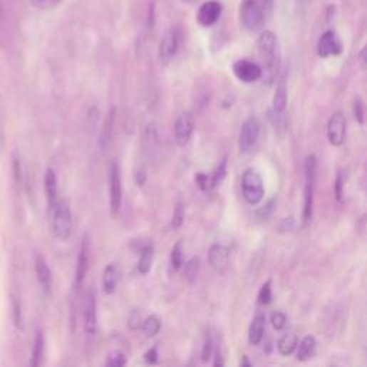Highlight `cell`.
Instances as JSON below:
<instances>
[{
	"instance_id": "cell-11",
	"label": "cell",
	"mask_w": 367,
	"mask_h": 367,
	"mask_svg": "<svg viewBox=\"0 0 367 367\" xmlns=\"http://www.w3.org/2000/svg\"><path fill=\"white\" fill-rule=\"evenodd\" d=\"M181 45V29L180 28H171L165 32V35L161 39L160 43V56L164 62H170L180 49Z\"/></svg>"
},
{
	"instance_id": "cell-47",
	"label": "cell",
	"mask_w": 367,
	"mask_h": 367,
	"mask_svg": "<svg viewBox=\"0 0 367 367\" xmlns=\"http://www.w3.org/2000/svg\"><path fill=\"white\" fill-rule=\"evenodd\" d=\"M182 4H195V2H198V0H181Z\"/></svg>"
},
{
	"instance_id": "cell-32",
	"label": "cell",
	"mask_w": 367,
	"mask_h": 367,
	"mask_svg": "<svg viewBox=\"0 0 367 367\" xmlns=\"http://www.w3.org/2000/svg\"><path fill=\"white\" fill-rule=\"evenodd\" d=\"M106 366L109 367H122L127 364V356L120 351H112L106 358Z\"/></svg>"
},
{
	"instance_id": "cell-5",
	"label": "cell",
	"mask_w": 367,
	"mask_h": 367,
	"mask_svg": "<svg viewBox=\"0 0 367 367\" xmlns=\"http://www.w3.org/2000/svg\"><path fill=\"white\" fill-rule=\"evenodd\" d=\"M122 204V181H120V168L116 161H112L109 165V205L112 215L116 217Z\"/></svg>"
},
{
	"instance_id": "cell-43",
	"label": "cell",
	"mask_w": 367,
	"mask_h": 367,
	"mask_svg": "<svg viewBox=\"0 0 367 367\" xmlns=\"http://www.w3.org/2000/svg\"><path fill=\"white\" fill-rule=\"evenodd\" d=\"M144 358H145V361L150 363V364L158 363V348H157V347H151V348L144 354Z\"/></svg>"
},
{
	"instance_id": "cell-12",
	"label": "cell",
	"mask_w": 367,
	"mask_h": 367,
	"mask_svg": "<svg viewBox=\"0 0 367 367\" xmlns=\"http://www.w3.org/2000/svg\"><path fill=\"white\" fill-rule=\"evenodd\" d=\"M343 52V43L334 31L324 32L317 43V55L323 59L337 56Z\"/></svg>"
},
{
	"instance_id": "cell-30",
	"label": "cell",
	"mask_w": 367,
	"mask_h": 367,
	"mask_svg": "<svg viewBox=\"0 0 367 367\" xmlns=\"http://www.w3.org/2000/svg\"><path fill=\"white\" fill-rule=\"evenodd\" d=\"M185 219V204L182 200H178L177 204H175V208H174V214H172V218H171V224H170V228L171 229H178L182 222Z\"/></svg>"
},
{
	"instance_id": "cell-26",
	"label": "cell",
	"mask_w": 367,
	"mask_h": 367,
	"mask_svg": "<svg viewBox=\"0 0 367 367\" xmlns=\"http://www.w3.org/2000/svg\"><path fill=\"white\" fill-rule=\"evenodd\" d=\"M43 353H45V337H43L42 330H36L33 351H32V358H31V366L32 367H36V366L41 364Z\"/></svg>"
},
{
	"instance_id": "cell-9",
	"label": "cell",
	"mask_w": 367,
	"mask_h": 367,
	"mask_svg": "<svg viewBox=\"0 0 367 367\" xmlns=\"http://www.w3.org/2000/svg\"><path fill=\"white\" fill-rule=\"evenodd\" d=\"M232 72L238 81L244 83H253L263 76V68L256 62L241 59L232 65Z\"/></svg>"
},
{
	"instance_id": "cell-24",
	"label": "cell",
	"mask_w": 367,
	"mask_h": 367,
	"mask_svg": "<svg viewBox=\"0 0 367 367\" xmlns=\"http://www.w3.org/2000/svg\"><path fill=\"white\" fill-rule=\"evenodd\" d=\"M287 108V85H286V79L283 78L276 89L274 98H273V109L276 113H283Z\"/></svg>"
},
{
	"instance_id": "cell-3",
	"label": "cell",
	"mask_w": 367,
	"mask_h": 367,
	"mask_svg": "<svg viewBox=\"0 0 367 367\" xmlns=\"http://www.w3.org/2000/svg\"><path fill=\"white\" fill-rule=\"evenodd\" d=\"M241 190L244 200L249 204L256 205L264 197V184L262 175L254 168H249L244 171L241 178Z\"/></svg>"
},
{
	"instance_id": "cell-15",
	"label": "cell",
	"mask_w": 367,
	"mask_h": 367,
	"mask_svg": "<svg viewBox=\"0 0 367 367\" xmlns=\"http://www.w3.org/2000/svg\"><path fill=\"white\" fill-rule=\"evenodd\" d=\"M88 270H89V241H88V235H85L81 244L78 262H76V270H75V287L78 290L83 284Z\"/></svg>"
},
{
	"instance_id": "cell-48",
	"label": "cell",
	"mask_w": 367,
	"mask_h": 367,
	"mask_svg": "<svg viewBox=\"0 0 367 367\" xmlns=\"http://www.w3.org/2000/svg\"><path fill=\"white\" fill-rule=\"evenodd\" d=\"M0 145H2V138H0Z\"/></svg>"
},
{
	"instance_id": "cell-17",
	"label": "cell",
	"mask_w": 367,
	"mask_h": 367,
	"mask_svg": "<svg viewBox=\"0 0 367 367\" xmlns=\"http://www.w3.org/2000/svg\"><path fill=\"white\" fill-rule=\"evenodd\" d=\"M35 273H36V277H38V281H39L42 290L48 294L51 291V286H52V273H51V269H49L46 260L39 254L35 257Z\"/></svg>"
},
{
	"instance_id": "cell-18",
	"label": "cell",
	"mask_w": 367,
	"mask_h": 367,
	"mask_svg": "<svg viewBox=\"0 0 367 367\" xmlns=\"http://www.w3.org/2000/svg\"><path fill=\"white\" fill-rule=\"evenodd\" d=\"M43 182H45V194H46L49 208L53 210L59 202V195H58L59 190H58V178L52 168H48Z\"/></svg>"
},
{
	"instance_id": "cell-14",
	"label": "cell",
	"mask_w": 367,
	"mask_h": 367,
	"mask_svg": "<svg viewBox=\"0 0 367 367\" xmlns=\"http://www.w3.org/2000/svg\"><path fill=\"white\" fill-rule=\"evenodd\" d=\"M208 262L210 266L219 274L227 273L229 266V252L227 247L221 246V244H212L208 253Z\"/></svg>"
},
{
	"instance_id": "cell-21",
	"label": "cell",
	"mask_w": 367,
	"mask_h": 367,
	"mask_svg": "<svg viewBox=\"0 0 367 367\" xmlns=\"http://www.w3.org/2000/svg\"><path fill=\"white\" fill-rule=\"evenodd\" d=\"M264 330H266V319L264 316L262 314H257L250 326V330H249V338H250V343L257 346L262 343L263 337H264Z\"/></svg>"
},
{
	"instance_id": "cell-19",
	"label": "cell",
	"mask_w": 367,
	"mask_h": 367,
	"mask_svg": "<svg viewBox=\"0 0 367 367\" xmlns=\"http://www.w3.org/2000/svg\"><path fill=\"white\" fill-rule=\"evenodd\" d=\"M119 279H120V273H119L118 266L116 264H108L103 270V274H102V286H103L105 294L110 296L116 291Z\"/></svg>"
},
{
	"instance_id": "cell-10",
	"label": "cell",
	"mask_w": 367,
	"mask_h": 367,
	"mask_svg": "<svg viewBox=\"0 0 367 367\" xmlns=\"http://www.w3.org/2000/svg\"><path fill=\"white\" fill-rule=\"evenodd\" d=\"M327 138L333 147H340L346 138V116L341 110L334 112L327 124Z\"/></svg>"
},
{
	"instance_id": "cell-37",
	"label": "cell",
	"mask_w": 367,
	"mask_h": 367,
	"mask_svg": "<svg viewBox=\"0 0 367 367\" xmlns=\"http://www.w3.org/2000/svg\"><path fill=\"white\" fill-rule=\"evenodd\" d=\"M272 324H273V327L276 329V330H283L284 327H286V324H287V317L283 314V313H280V311H276V313H273L272 314Z\"/></svg>"
},
{
	"instance_id": "cell-33",
	"label": "cell",
	"mask_w": 367,
	"mask_h": 367,
	"mask_svg": "<svg viewBox=\"0 0 367 367\" xmlns=\"http://www.w3.org/2000/svg\"><path fill=\"white\" fill-rule=\"evenodd\" d=\"M273 300V291H272V281H266L259 293V303L262 306H269Z\"/></svg>"
},
{
	"instance_id": "cell-29",
	"label": "cell",
	"mask_w": 367,
	"mask_h": 367,
	"mask_svg": "<svg viewBox=\"0 0 367 367\" xmlns=\"http://www.w3.org/2000/svg\"><path fill=\"white\" fill-rule=\"evenodd\" d=\"M171 264L175 270L182 269V266L185 264V257H184V242L182 239H180L178 242H175V246L172 247L171 252Z\"/></svg>"
},
{
	"instance_id": "cell-27",
	"label": "cell",
	"mask_w": 367,
	"mask_h": 367,
	"mask_svg": "<svg viewBox=\"0 0 367 367\" xmlns=\"http://www.w3.org/2000/svg\"><path fill=\"white\" fill-rule=\"evenodd\" d=\"M161 327H162L161 319L158 316H150L144 320L141 330L147 338H153L161 331Z\"/></svg>"
},
{
	"instance_id": "cell-22",
	"label": "cell",
	"mask_w": 367,
	"mask_h": 367,
	"mask_svg": "<svg viewBox=\"0 0 367 367\" xmlns=\"http://www.w3.org/2000/svg\"><path fill=\"white\" fill-rule=\"evenodd\" d=\"M316 348H317V341L313 336H306L300 344H299V350H297V360L300 361H306L309 358H311L316 354Z\"/></svg>"
},
{
	"instance_id": "cell-34",
	"label": "cell",
	"mask_w": 367,
	"mask_h": 367,
	"mask_svg": "<svg viewBox=\"0 0 367 367\" xmlns=\"http://www.w3.org/2000/svg\"><path fill=\"white\" fill-rule=\"evenodd\" d=\"M31 5L41 11H51L55 9L58 5H61L63 0H29Z\"/></svg>"
},
{
	"instance_id": "cell-6",
	"label": "cell",
	"mask_w": 367,
	"mask_h": 367,
	"mask_svg": "<svg viewBox=\"0 0 367 367\" xmlns=\"http://www.w3.org/2000/svg\"><path fill=\"white\" fill-rule=\"evenodd\" d=\"M260 135V120L256 116H250L246 122H244L241 131H239V151L249 153L257 143Z\"/></svg>"
},
{
	"instance_id": "cell-46",
	"label": "cell",
	"mask_w": 367,
	"mask_h": 367,
	"mask_svg": "<svg viewBox=\"0 0 367 367\" xmlns=\"http://www.w3.org/2000/svg\"><path fill=\"white\" fill-rule=\"evenodd\" d=\"M241 366H252L250 363H249V360H247V357H244V361L241 363Z\"/></svg>"
},
{
	"instance_id": "cell-2",
	"label": "cell",
	"mask_w": 367,
	"mask_h": 367,
	"mask_svg": "<svg viewBox=\"0 0 367 367\" xmlns=\"http://www.w3.org/2000/svg\"><path fill=\"white\" fill-rule=\"evenodd\" d=\"M257 49L263 61V76L267 83H273L280 69L279 41L274 32L264 31L257 41Z\"/></svg>"
},
{
	"instance_id": "cell-8",
	"label": "cell",
	"mask_w": 367,
	"mask_h": 367,
	"mask_svg": "<svg viewBox=\"0 0 367 367\" xmlns=\"http://www.w3.org/2000/svg\"><path fill=\"white\" fill-rule=\"evenodd\" d=\"M222 14V4L218 0H208L204 2L198 11H197V24L202 28H211L214 26Z\"/></svg>"
},
{
	"instance_id": "cell-36",
	"label": "cell",
	"mask_w": 367,
	"mask_h": 367,
	"mask_svg": "<svg viewBox=\"0 0 367 367\" xmlns=\"http://www.w3.org/2000/svg\"><path fill=\"white\" fill-rule=\"evenodd\" d=\"M201 356H202L201 358H202V361H204V363H207V361L211 358V356H212V337H211V334H210V333L205 336Z\"/></svg>"
},
{
	"instance_id": "cell-44",
	"label": "cell",
	"mask_w": 367,
	"mask_h": 367,
	"mask_svg": "<svg viewBox=\"0 0 367 367\" xmlns=\"http://www.w3.org/2000/svg\"><path fill=\"white\" fill-rule=\"evenodd\" d=\"M135 180H137V184L138 185H144L145 184V181H147V172H145V170L141 167V168H137V171H135Z\"/></svg>"
},
{
	"instance_id": "cell-23",
	"label": "cell",
	"mask_w": 367,
	"mask_h": 367,
	"mask_svg": "<svg viewBox=\"0 0 367 367\" xmlns=\"http://www.w3.org/2000/svg\"><path fill=\"white\" fill-rule=\"evenodd\" d=\"M115 118H116V109L112 108L110 112L108 113L106 119H105V124H103V130L99 138V147L102 150H106L110 138H112V133H113V125H115Z\"/></svg>"
},
{
	"instance_id": "cell-4",
	"label": "cell",
	"mask_w": 367,
	"mask_h": 367,
	"mask_svg": "<svg viewBox=\"0 0 367 367\" xmlns=\"http://www.w3.org/2000/svg\"><path fill=\"white\" fill-rule=\"evenodd\" d=\"M52 229L61 241H66L72 235V214L66 201H59L52 210Z\"/></svg>"
},
{
	"instance_id": "cell-41",
	"label": "cell",
	"mask_w": 367,
	"mask_h": 367,
	"mask_svg": "<svg viewBox=\"0 0 367 367\" xmlns=\"http://www.w3.org/2000/svg\"><path fill=\"white\" fill-rule=\"evenodd\" d=\"M143 323H144V320L141 319L140 311L131 313L130 320H128V327H130L131 330H138V329H141V327H143Z\"/></svg>"
},
{
	"instance_id": "cell-35",
	"label": "cell",
	"mask_w": 367,
	"mask_h": 367,
	"mask_svg": "<svg viewBox=\"0 0 367 367\" xmlns=\"http://www.w3.org/2000/svg\"><path fill=\"white\" fill-rule=\"evenodd\" d=\"M353 113H354V118H356V120L358 122V124L363 125V124H364V105H363V102H361L360 98H356V99H354Z\"/></svg>"
},
{
	"instance_id": "cell-1",
	"label": "cell",
	"mask_w": 367,
	"mask_h": 367,
	"mask_svg": "<svg viewBox=\"0 0 367 367\" xmlns=\"http://www.w3.org/2000/svg\"><path fill=\"white\" fill-rule=\"evenodd\" d=\"M274 0H241L239 24L249 32H259L267 24Z\"/></svg>"
},
{
	"instance_id": "cell-16",
	"label": "cell",
	"mask_w": 367,
	"mask_h": 367,
	"mask_svg": "<svg viewBox=\"0 0 367 367\" xmlns=\"http://www.w3.org/2000/svg\"><path fill=\"white\" fill-rule=\"evenodd\" d=\"M317 177L306 175V188H304V208H303V221L307 225L313 217V202H314V188Z\"/></svg>"
},
{
	"instance_id": "cell-28",
	"label": "cell",
	"mask_w": 367,
	"mask_h": 367,
	"mask_svg": "<svg viewBox=\"0 0 367 367\" xmlns=\"http://www.w3.org/2000/svg\"><path fill=\"white\" fill-rule=\"evenodd\" d=\"M182 269H184V277H185V280H187L190 284H192V283L197 280L198 273H200V259H198V257H192L190 262H187V263L182 266Z\"/></svg>"
},
{
	"instance_id": "cell-39",
	"label": "cell",
	"mask_w": 367,
	"mask_h": 367,
	"mask_svg": "<svg viewBox=\"0 0 367 367\" xmlns=\"http://www.w3.org/2000/svg\"><path fill=\"white\" fill-rule=\"evenodd\" d=\"M14 321L18 329H24V317H22V310H21V303L16 299H14Z\"/></svg>"
},
{
	"instance_id": "cell-42",
	"label": "cell",
	"mask_w": 367,
	"mask_h": 367,
	"mask_svg": "<svg viewBox=\"0 0 367 367\" xmlns=\"http://www.w3.org/2000/svg\"><path fill=\"white\" fill-rule=\"evenodd\" d=\"M343 175H341V171L337 172V177H336V182H334V194H336V198L337 201H341L343 200Z\"/></svg>"
},
{
	"instance_id": "cell-38",
	"label": "cell",
	"mask_w": 367,
	"mask_h": 367,
	"mask_svg": "<svg viewBox=\"0 0 367 367\" xmlns=\"http://www.w3.org/2000/svg\"><path fill=\"white\" fill-rule=\"evenodd\" d=\"M14 175H15V181L16 184L22 185V181H24V172H22V164H21V160H19V155H14Z\"/></svg>"
},
{
	"instance_id": "cell-7",
	"label": "cell",
	"mask_w": 367,
	"mask_h": 367,
	"mask_svg": "<svg viewBox=\"0 0 367 367\" xmlns=\"http://www.w3.org/2000/svg\"><path fill=\"white\" fill-rule=\"evenodd\" d=\"M194 127H195V120H194V116L191 112L184 110L178 115V118L175 120V127H174V135H175V141L180 147H185L191 141Z\"/></svg>"
},
{
	"instance_id": "cell-40",
	"label": "cell",
	"mask_w": 367,
	"mask_h": 367,
	"mask_svg": "<svg viewBox=\"0 0 367 367\" xmlns=\"http://www.w3.org/2000/svg\"><path fill=\"white\" fill-rule=\"evenodd\" d=\"M195 182H197L198 188L202 190V191H207L208 188H211V177H208V175H205L202 172H198L195 175Z\"/></svg>"
},
{
	"instance_id": "cell-31",
	"label": "cell",
	"mask_w": 367,
	"mask_h": 367,
	"mask_svg": "<svg viewBox=\"0 0 367 367\" xmlns=\"http://www.w3.org/2000/svg\"><path fill=\"white\" fill-rule=\"evenodd\" d=\"M227 175V160L224 158L218 167L215 168V171L212 172V177H211V188H215L217 185L221 184V181L225 178Z\"/></svg>"
},
{
	"instance_id": "cell-25",
	"label": "cell",
	"mask_w": 367,
	"mask_h": 367,
	"mask_svg": "<svg viewBox=\"0 0 367 367\" xmlns=\"http://www.w3.org/2000/svg\"><path fill=\"white\" fill-rule=\"evenodd\" d=\"M279 351L283 356H290L296 351V348L299 347V337L294 333H287L284 334L280 340H279Z\"/></svg>"
},
{
	"instance_id": "cell-20",
	"label": "cell",
	"mask_w": 367,
	"mask_h": 367,
	"mask_svg": "<svg viewBox=\"0 0 367 367\" xmlns=\"http://www.w3.org/2000/svg\"><path fill=\"white\" fill-rule=\"evenodd\" d=\"M154 263V247L153 244H147L140 249V262H138V272L143 276H147L151 272Z\"/></svg>"
},
{
	"instance_id": "cell-13",
	"label": "cell",
	"mask_w": 367,
	"mask_h": 367,
	"mask_svg": "<svg viewBox=\"0 0 367 367\" xmlns=\"http://www.w3.org/2000/svg\"><path fill=\"white\" fill-rule=\"evenodd\" d=\"M83 326H85V333L88 336H95L98 329V317H96V297L92 290H89L85 297Z\"/></svg>"
},
{
	"instance_id": "cell-45",
	"label": "cell",
	"mask_w": 367,
	"mask_h": 367,
	"mask_svg": "<svg viewBox=\"0 0 367 367\" xmlns=\"http://www.w3.org/2000/svg\"><path fill=\"white\" fill-rule=\"evenodd\" d=\"M360 63L363 68H367V43L360 51Z\"/></svg>"
}]
</instances>
